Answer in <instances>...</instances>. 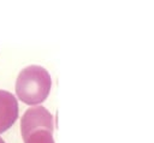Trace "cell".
<instances>
[{
	"label": "cell",
	"mask_w": 154,
	"mask_h": 143,
	"mask_svg": "<svg viewBox=\"0 0 154 143\" xmlns=\"http://www.w3.org/2000/svg\"><path fill=\"white\" fill-rule=\"evenodd\" d=\"M52 78L49 72L40 65L24 67L16 79V96L28 106L41 105L49 95Z\"/></svg>",
	"instance_id": "cell-1"
},
{
	"label": "cell",
	"mask_w": 154,
	"mask_h": 143,
	"mask_svg": "<svg viewBox=\"0 0 154 143\" xmlns=\"http://www.w3.org/2000/svg\"><path fill=\"white\" fill-rule=\"evenodd\" d=\"M48 130L53 132L54 120L51 112L43 106L36 105L28 108L20 119V135L24 139L28 135L36 130Z\"/></svg>",
	"instance_id": "cell-2"
},
{
	"label": "cell",
	"mask_w": 154,
	"mask_h": 143,
	"mask_svg": "<svg viewBox=\"0 0 154 143\" xmlns=\"http://www.w3.org/2000/svg\"><path fill=\"white\" fill-rule=\"evenodd\" d=\"M18 119V100L7 91L0 89V135L8 130Z\"/></svg>",
	"instance_id": "cell-3"
},
{
	"label": "cell",
	"mask_w": 154,
	"mask_h": 143,
	"mask_svg": "<svg viewBox=\"0 0 154 143\" xmlns=\"http://www.w3.org/2000/svg\"><path fill=\"white\" fill-rule=\"evenodd\" d=\"M23 141L24 143H55L52 132L43 129L31 132Z\"/></svg>",
	"instance_id": "cell-4"
},
{
	"label": "cell",
	"mask_w": 154,
	"mask_h": 143,
	"mask_svg": "<svg viewBox=\"0 0 154 143\" xmlns=\"http://www.w3.org/2000/svg\"><path fill=\"white\" fill-rule=\"evenodd\" d=\"M0 143H5V141H4V139H2L1 137H0Z\"/></svg>",
	"instance_id": "cell-5"
}]
</instances>
